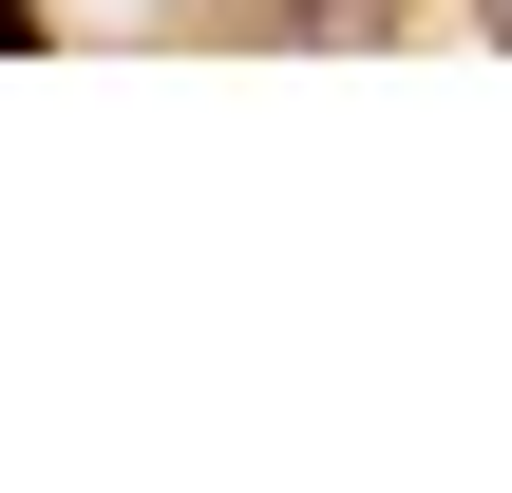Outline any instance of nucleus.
Returning a JSON list of instances; mask_svg holds the SVG:
<instances>
[{"label":"nucleus","mask_w":512,"mask_h":493,"mask_svg":"<svg viewBox=\"0 0 512 493\" xmlns=\"http://www.w3.org/2000/svg\"><path fill=\"white\" fill-rule=\"evenodd\" d=\"M19 38H38V0H0V57H19Z\"/></svg>","instance_id":"1"}]
</instances>
